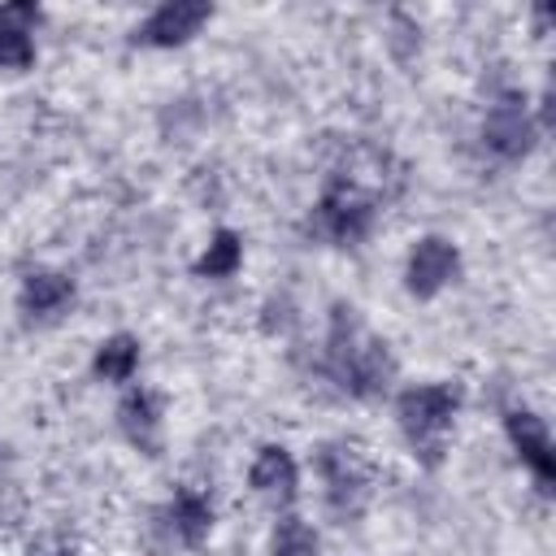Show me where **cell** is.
<instances>
[{"mask_svg": "<svg viewBox=\"0 0 556 556\" xmlns=\"http://www.w3.org/2000/svg\"><path fill=\"white\" fill-rule=\"evenodd\" d=\"M326 365L339 378V387L352 391V395H361V400L387 391V382L395 378V361H391L387 343L374 339L361 326L356 308H348V304H334L330 339H326Z\"/></svg>", "mask_w": 556, "mask_h": 556, "instance_id": "6da1fadb", "label": "cell"}, {"mask_svg": "<svg viewBox=\"0 0 556 556\" xmlns=\"http://www.w3.org/2000/svg\"><path fill=\"white\" fill-rule=\"evenodd\" d=\"M482 139H486V148H491L495 156H504V161L526 156L530 143H534V126H530L521 100H500V104H491V109H486V122H482Z\"/></svg>", "mask_w": 556, "mask_h": 556, "instance_id": "ba28073f", "label": "cell"}, {"mask_svg": "<svg viewBox=\"0 0 556 556\" xmlns=\"http://www.w3.org/2000/svg\"><path fill=\"white\" fill-rule=\"evenodd\" d=\"M504 430H508L517 456L530 465V473H534L543 486H552V482H556V452H552V439H547L543 417H534V413H526V408H513V413L504 417Z\"/></svg>", "mask_w": 556, "mask_h": 556, "instance_id": "52a82bcc", "label": "cell"}, {"mask_svg": "<svg viewBox=\"0 0 556 556\" xmlns=\"http://www.w3.org/2000/svg\"><path fill=\"white\" fill-rule=\"evenodd\" d=\"M252 491L261 495H274V500H291L295 495V460L287 456V447H261L256 460H252V473H248Z\"/></svg>", "mask_w": 556, "mask_h": 556, "instance_id": "8fae6325", "label": "cell"}, {"mask_svg": "<svg viewBox=\"0 0 556 556\" xmlns=\"http://www.w3.org/2000/svg\"><path fill=\"white\" fill-rule=\"evenodd\" d=\"M169 521H174V534H178L187 547H200V543L208 539V530H213V508H208V500H204L200 491L182 486V491L174 495V504H169Z\"/></svg>", "mask_w": 556, "mask_h": 556, "instance_id": "7c38bea8", "label": "cell"}, {"mask_svg": "<svg viewBox=\"0 0 556 556\" xmlns=\"http://www.w3.org/2000/svg\"><path fill=\"white\" fill-rule=\"evenodd\" d=\"M456 265H460V256H456V248L447 243V239H439V235H426L417 248H413V256H408V291L417 295V300H430V295H439L452 278H456Z\"/></svg>", "mask_w": 556, "mask_h": 556, "instance_id": "8992f818", "label": "cell"}, {"mask_svg": "<svg viewBox=\"0 0 556 556\" xmlns=\"http://www.w3.org/2000/svg\"><path fill=\"white\" fill-rule=\"evenodd\" d=\"M117 417H122L126 439H130L135 447H143L148 456H156V447H161V400L139 387V391H130V395L122 400Z\"/></svg>", "mask_w": 556, "mask_h": 556, "instance_id": "9c48e42d", "label": "cell"}, {"mask_svg": "<svg viewBox=\"0 0 556 556\" xmlns=\"http://www.w3.org/2000/svg\"><path fill=\"white\" fill-rule=\"evenodd\" d=\"M239 261H243V239L235 230H217L213 243L204 248V256L195 261V274L200 278H230L239 269Z\"/></svg>", "mask_w": 556, "mask_h": 556, "instance_id": "5bb4252c", "label": "cell"}, {"mask_svg": "<svg viewBox=\"0 0 556 556\" xmlns=\"http://www.w3.org/2000/svg\"><path fill=\"white\" fill-rule=\"evenodd\" d=\"M35 22H39V9L35 4H4L0 9V30H26L30 35Z\"/></svg>", "mask_w": 556, "mask_h": 556, "instance_id": "e0dca14e", "label": "cell"}, {"mask_svg": "<svg viewBox=\"0 0 556 556\" xmlns=\"http://www.w3.org/2000/svg\"><path fill=\"white\" fill-rule=\"evenodd\" d=\"M452 413H456V391H452L447 382H426V387L400 391V400H395L400 430L408 434V443L421 452L426 465L439 460L443 434H447V426H452Z\"/></svg>", "mask_w": 556, "mask_h": 556, "instance_id": "7a4b0ae2", "label": "cell"}, {"mask_svg": "<svg viewBox=\"0 0 556 556\" xmlns=\"http://www.w3.org/2000/svg\"><path fill=\"white\" fill-rule=\"evenodd\" d=\"M135 369H139V343H135L130 334H113V339L100 343V352H96V374H100L104 382H130Z\"/></svg>", "mask_w": 556, "mask_h": 556, "instance_id": "4fadbf2b", "label": "cell"}, {"mask_svg": "<svg viewBox=\"0 0 556 556\" xmlns=\"http://www.w3.org/2000/svg\"><path fill=\"white\" fill-rule=\"evenodd\" d=\"M369 226H374V195L356 178L334 174L308 217V235H317L326 243H361L369 235Z\"/></svg>", "mask_w": 556, "mask_h": 556, "instance_id": "3957f363", "label": "cell"}, {"mask_svg": "<svg viewBox=\"0 0 556 556\" xmlns=\"http://www.w3.org/2000/svg\"><path fill=\"white\" fill-rule=\"evenodd\" d=\"M35 61V43L26 30H0V70H26Z\"/></svg>", "mask_w": 556, "mask_h": 556, "instance_id": "2e32d148", "label": "cell"}, {"mask_svg": "<svg viewBox=\"0 0 556 556\" xmlns=\"http://www.w3.org/2000/svg\"><path fill=\"white\" fill-rule=\"evenodd\" d=\"M74 300V282L52 269H35L22 282V313L26 317H52Z\"/></svg>", "mask_w": 556, "mask_h": 556, "instance_id": "30bf717a", "label": "cell"}, {"mask_svg": "<svg viewBox=\"0 0 556 556\" xmlns=\"http://www.w3.org/2000/svg\"><path fill=\"white\" fill-rule=\"evenodd\" d=\"M274 556H317V534L304 517H282L274 526V543H269Z\"/></svg>", "mask_w": 556, "mask_h": 556, "instance_id": "9a60e30c", "label": "cell"}, {"mask_svg": "<svg viewBox=\"0 0 556 556\" xmlns=\"http://www.w3.org/2000/svg\"><path fill=\"white\" fill-rule=\"evenodd\" d=\"M208 17H213V4H204V0H169V4H161V9L135 30V43H143V48H174V43H187Z\"/></svg>", "mask_w": 556, "mask_h": 556, "instance_id": "5b68a950", "label": "cell"}, {"mask_svg": "<svg viewBox=\"0 0 556 556\" xmlns=\"http://www.w3.org/2000/svg\"><path fill=\"white\" fill-rule=\"evenodd\" d=\"M317 469L326 478V500L334 513H356L369 495V469L352 447H321Z\"/></svg>", "mask_w": 556, "mask_h": 556, "instance_id": "277c9868", "label": "cell"}]
</instances>
